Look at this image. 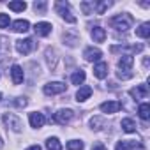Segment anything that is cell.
<instances>
[{
    "instance_id": "obj_1",
    "label": "cell",
    "mask_w": 150,
    "mask_h": 150,
    "mask_svg": "<svg viewBox=\"0 0 150 150\" xmlns=\"http://www.w3.org/2000/svg\"><path fill=\"white\" fill-rule=\"evenodd\" d=\"M132 65H134V58L131 55H122V58L118 60V71H117V76L120 80H129L132 78Z\"/></svg>"
},
{
    "instance_id": "obj_2",
    "label": "cell",
    "mask_w": 150,
    "mask_h": 150,
    "mask_svg": "<svg viewBox=\"0 0 150 150\" xmlns=\"http://www.w3.org/2000/svg\"><path fill=\"white\" fill-rule=\"evenodd\" d=\"M132 23H134V20H132V16L127 14V13L117 14V16H113V18L110 20V25H111L115 30H118V32H127L129 28H132Z\"/></svg>"
},
{
    "instance_id": "obj_3",
    "label": "cell",
    "mask_w": 150,
    "mask_h": 150,
    "mask_svg": "<svg viewBox=\"0 0 150 150\" xmlns=\"http://www.w3.org/2000/svg\"><path fill=\"white\" fill-rule=\"evenodd\" d=\"M4 124L7 129H11L13 132H21L23 131V122L18 115L14 113H4Z\"/></svg>"
},
{
    "instance_id": "obj_4",
    "label": "cell",
    "mask_w": 150,
    "mask_h": 150,
    "mask_svg": "<svg viewBox=\"0 0 150 150\" xmlns=\"http://www.w3.org/2000/svg\"><path fill=\"white\" fill-rule=\"evenodd\" d=\"M55 9H57V14H58L64 21H67V23H76V16L71 13L69 4H65V2H57V4H55Z\"/></svg>"
},
{
    "instance_id": "obj_5",
    "label": "cell",
    "mask_w": 150,
    "mask_h": 150,
    "mask_svg": "<svg viewBox=\"0 0 150 150\" xmlns=\"http://www.w3.org/2000/svg\"><path fill=\"white\" fill-rule=\"evenodd\" d=\"M65 90H67V85L62 83V81H50V83H46L44 88H42V92H44L46 96H58V94H62V92H65Z\"/></svg>"
},
{
    "instance_id": "obj_6",
    "label": "cell",
    "mask_w": 150,
    "mask_h": 150,
    "mask_svg": "<svg viewBox=\"0 0 150 150\" xmlns=\"http://www.w3.org/2000/svg\"><path fill=\"white\" fill-rule=\"evenodd\" d=\"M34 48H35V42H34V39H30V37L16 41V51H18L20 55H28V53L34 51Z\"/></svg>"
},
{
    "instance_id": "obj_7",
    "label": "cell",
    "mask_w": 150,
    "mask_h": 150,
    "mask_svg": "<svg viewBox=\"0 0 150 150\" xmlns=\"http://www.w3.org/2000/svg\"><path fill=\"white\" fill-rule=\"evenodd\" d=\"M72 117H74L72 110H69V108H62V110H58V111L55 113V122L60 124V125H65V124H69V122L72 120Z\"/></svg>"
},
{
    "instance_id": "obj_8",
    "label": "cell",
    "mask_w": 150,
    "mask_h": 150,
    "mask_svg": "<svg viewBox=\"0 0 150 150\" xmlns=\"http://www.w3.org/2000/svg\"><path fill=\"white\" fill-rule=\"evenodd\" d=\"M9 37L0 35V62H6L7 57H11V44Z\"/></svg>"
},
{
    "instance_id": "obj_9",
    "label": "cell",
    "mask_w": 150,
    "mask_h": 150,
    "mask_svg": "<svg viewBox=\"0 0 150 150\" xmlns=\"http://www.w3.org/2000/svg\"><path fill=\"white\" fill-rule=\"evenodd\" d=\"M99 108H101L103 113H106V115H113V113H118V111H120L122 104H120L118 101H106V103H103Z\"/></svg>"
},
{
    "instance_id": "obj_10",
    "label": "cell",
    "mask_w": 150,
    "mask_h": 150,
    "mask_svg": "<svg viewBox=\"0 0 150 150\" xmlns=\"http://www.w3.org/2000/svg\"><path fill=\"white\" fill-rule=\"evenodd\" d=\"M28 122H30V125H32L34 129H41V127L46 124V117H44V113L34 111V113L28 115Z\"/></svg>"
},
{
    "instance_id": "obj_11",
    "label": "cell",
    "mask_w": 150,
    "mask_h": 150,
    "mask_svg": "<svg viewBox=\"0 0 150 150\" xmlns=\"http://www.w3.org/2000/svg\"><path fill=\"white\" fill-rule=\"evenodd\" d=\"M51 30H53V27H51V23H48V21H39V23L34 25V32H35L39 37H46V35H50Z\"/></svg>"
},
{
    "instance_id": "obj_12",
    "label": "cell",
    "mask_w": 150,
    "mask_h": 150,
    "mask_svg": "<svg viewBox=\"0 0 150 150\" xmlns=\"http://www.w3.org/2000/svg\"><path fill=\"white\" fill-rule=\"evenodd\" d=\"M83 57H85V60H87V62H99V60H101V57H103V51H101L99 48L90 46V48H87V50L83 51Z\"/></svg>"
},
{
    "instance_id": "obj_13",
    "label": "cell",
    "mask_w": 150,
    "mask_h": 150,
    "mask_svg": "<svg viewBox=\"0 0 150 150\" xmlns=\"http://www.w3.org/2000/svg\"><path fill=\"white\" fill-rule=\"evenodd\" d=\"M11 80H13V83L14 85H20V83H23V80H25V72H23V69L18 65V64H14L13 67H11Z\"/></svg>"
},
{
    "instance_id": "obj_14",
    "label": "cell",
    "mask_w": 150,
    "mask_h": 150,
    "mask_svg": "<svg viewBox=\"0 0 150 150\" xmlns=\"http://www.w3.org/2000/svg\"><path fill=\"white\" fill-rule=\"evenodd\" d=\"M131 97L132 99H146L148 97V87L145 85V83H141V85H136L134 88H131Z\"/></svg>"
},
{
    "instance_id": "obj_15",
    "label": "cell",
    "mask_w": 150,
    "mask_h": 150,
    "mask_svg": "<svg viewBox=\"0 0 150 150\" xmlns=\"http://www.w3.org/2000/svg\"><path fill=\"white\" fill-rule=\"evenodd\" d=\"M94 76L97 80H104L108 76V64L106 62H97L94 65Z\"/></svg>"
},
{
    "instance_id": "obj_16",
    "label": "cell",
    "mask_w": 150,
    "mask_h": 150,
    "mask_svg": "<svg viewBox=\"0 0 150 150\" xmlns=\"http://www.w3.org/2000/svg\"><path fill=\"white\" fill-rule=\"evenodd\" d=\"M11 28H13L14 32H18V34H25V32L30 30V23H28L27 20H16V21L11 23Z\"/></svg>"
},
{
    "instance_id": "obj_17",
    "label": "cell",
    "mask_w": 150,
    "mask_h": 150,
    "mask_svg": "<svg viewBox=\"0 0 150 150\" xmlns=\"http://www.w3.org/2000/svg\"><path fill=\"white\" fill-rule=\"evenodd\" d=\"M143 148V143H136V141H129V139H124V141H118L115 150H132V148Z\"/></svg>"
},
{
    "instance_id": "obj_18",
    "label": "cell",
    "mask_w": 150,
    "mask_h": 150,
    "mask_svg": "<svg viewBox=\"0 0 150 150\" xmlns=\"http://www.w3.org/2000/svg\"><path fill=\"white\" fill-rule=\"evenodd\" d=\"M90 35H92L94 42H104L106 41V30L103 27H94L92 32H90Z\"/></svg>"
},
{
    "instance_id": "obj_19",
    "label": "cell",
    "mask_w": 150,
    "mask_h": 150,
    "mask_svg": "<svg viewBox=\"0 0 150 150\" xmlns=\"http://www.w3.org/2000/svg\"><path fill=\"white\" fill-rule=\"evenodd\" d=\"M90 96H92V88H90L88 85H83V87H80L78 92H76V101H78V103H83V101H87Z\"/></svg>"
},
{
    "instance_id": "obj_20",
    "label": "cell",
    "mask_w": 150,
    "mask_h": 150,
    "mask_svg": "<svg viewBox=\"0 0 150 150\" xmlns=\"http://www.w3.org/2000/svg\"><path fill=\"white\" fill-rule=\"evenodd\" d=\"M120 127H122V131L124 132H136V122L132 120V118H122V122H120Z\"/></svg>"
},
{
    "instance_id": "obj_21",
    "label": "cell",
    "mask_w": 150,
    "mask_h": 150,
    "mask_svg": "<svg viewBox=\"0 0 150 150\" xmlns=\"http://www.w3.org/2000/svg\"><path fill=\"white\" fill-rule=\"evenodd\" d=\"M85 78H87L85 71L78 69V71H74V72H72V76H71V81H72V85H81V83L85 81Z\"/></svg>"
},
{
    "instance_id": "obj_22",
    "label": "cell",
    "mask_w": 150,
    "mask_h": 150,
    "mask_svg": "<svg viewBox=\"0 0 150 150\" xmlns=\"http://www.w3.org/2000/svg\"><path fill=\"white\" fill-rule=\"evenodd\" d=\"M9 9L14 11V13H23L27 9V4L23 0H13V2H9Z\"/></svg>"
},
{
    "instance_id": "obj_23",
    "label": "cell",
    "mask_w": 150,
    "mask_h": 150,
    "mask_svg": "<svg viewBox=\"0 0 150 150\" xmlns=\"http://www.w3.org/2000/svg\"><path fill=\"white\" fill-rule=\"evenodd\" d=\"M136 35L141 37V39H146L150 35V23H141L138 28H136Z\"/></svg>"
},
{
    "instance_id": "obj_24",
    "label": "cell",
    "mask_w": 150,
    "mask_h": 150,
    "mask_svg": "<svg viewBox=\"0 0 150 150\" xmlns=\"http://www.w3.org/2000/svg\"><path fill=\"white\" fill-rule=\"evenodd\" d=\"M138 115H139L141 120H148V118H150V104H148V103L139 104V108H138Z\"/></svg>"
},
{
    "instance_id": "obj_25",
    "label": "cell",
    "mask_w": 150,
    "mask_h": 150,
    "mask_svg": "<svg viewBox=\"0 0 150 150\" xmlns=\"http://www.w3.org/2000/svg\"><path fill=\"white\" fill-rule=\"evenodd\" d=\"M113 6V2H110V0H103V2H96V13L97 14H104L110 7Z\"/></svg>"
},
{
    "instance_id": "obj_26",
    "label": "cell",
    "mask_w": 150,
    "mask_h": 150,
    "mask_svg": "<svg viewBox=\"0 0 150 150\" xmlns=\"http://www.w3.org/2000/svg\"><path fill=\"white\" fill-rule=\"evenodd\" d=\"M46 148L48 150H62V143L58 141V138H48L46 139Z\"/></svg>"
},
{
    "instance_id": "obj_27",
    "label": "cell",
    "mask_w": 150,
    "mask_h": 150,
    "mask_svg": "<svg viewBox=\"0 0 150 150\" xmlns=\"http://www.w3.org/2000/svg\"><path fill=\"white\" fill-rule=\"evenodd\" d=\"M83 146H85V143H83L81 139H71V141H67V145H65L67 150H83Z\"/></svg>"
},
{
    "instance_id": "obj_28",
    "label": "cell",
    "mask_w": 150,
    "mask_h": 150,
    "mask_svg": "<svg viewBox=\"0 0 150 150\" xmlns=\"http://www.w3.org/2000/svg\"><path fill=\"white\" fill-rule=\"evenodd\" d=\"M80 9L83 11V14H92L96 11V2H94V0H90V2H81Z\"/></svg>"
},
{
    "instance_id": "obj_29",
    "label": "cell",
    "mask_w": 150,
    "mask_h": 150,
    "mask_svg": "<svg viewBox=\"0 0 150 150\" xmlns=\"http://www.w3.org/2000/svg\"><path fill=\"white\" fill-rule=\"evenodd\" d=\"M103 125H104V120H103L101 117H94V118L90 120V129H92V131H101Z\"/></svg>"
},
{
    "instance_id": "obj_30",
    "label": "cell",
    "mask_w": 150,
    "mask_h": 150,
    "mask_svg": "<svg viewBox=\"0 0 150 150\" xmlns=\"http://www.w3.org/2000/svg\"><path fill=\"white\" fill-rule=\"evenodd\" d=\"M64 41H65L69 46H76L78 37H76V35H71V34H64Z\"/></svg>"
},
{
    "instance_id": "obj_31",
    "label": "cell",
    "mask_w": 150,
    "mask_h": 150,
    "mask_svg": "<svg viewBox=\"0 0 150 150\" xmlns=\"http://www.w3.org/2000/svg\"><path fill=\"white\" fill-rule=\"evenodd\" d=\"M9 23H11L9 14H0V28H7Z\"/></svg>"
},
{
    "instance_id": "obj_32",
    "label": "cell",
    "mask_w": 150,
    "mask_h": 150,
    "mask_svg": "<svg viewBox=\"0 0 150 150\" xmlns=\"http://www.w3.org/2000/svg\"><path fill=\"white\" fill-rule=\"evenodd\" d=\"M34 9L37 13H44L46 11V2H34Z\"/></svg>"
},
{
    "instance_id": "obj_33",
    "label": "cell",
    "mask_w": 150,
    "mask_h": 150,
    "mask_svg": "<svg viewBox=\"0 0 150 150\" xmlns=\"http://www.w3.org/2000/svg\"><path fill=\"white\" fill-rule=\"evenodd\" d=\"M14 104H16L18 108H25V106L28 104V101H27V97H16V101H14Z\"/></svg>"
},
{
    "instance_id": "obj_34",
    "label": "cell",
    "mask_w": 150,
    "mask_h": 150,
    "mask_svg": "<svg viewBox=\"0 0 150 150\" xmlns=\"http://www.w3.org/2000/svg\"><path fill=\"white\" fill-rule=\"evenodd\" d=\"M92 150H108V148H106L103 143H99V141H97V143H94V145H92Z\"/></svg>"
},
{
    "instance_id": "obj_35",
    "label": "cell",
    "mask_w": 150,
    "mask_h": 150,
    "mask_svg": "<svg viewBox=\"0 0 150 150\" xmlns=\"http://www.w3.org/2000/svg\"><path fill=\"white\" fill-rule=\"evenodd\" d=\"M27 150H41V146H39V145H32V146H28Z\"/></svg>"
},
{
    "instance_id": "obj_36",
    "label": "cell",
    "mask_w": 150,
    "mask_h": 150,
    "mask_svg": "<svg viewBox=\"0 0 150 150\" xmlns=\"http://www.w3.org/2000/svg\"><path fill=\"white\" fill-rule=\"evenodd\" d=\"M4 146V141H2V136H0V148H2Z\"/></svg>"
},
{
    "instance_id": "obj_37",
    "label": "cell",
    "mask_w": 150,
    "mask_h": 150,
    "mask_svg": "<svg viewBox=\"0 0 150 150\" xmlns=\"http://www.w3.org/2000/svg\"><path fill=\"white\" fill-rule=\"evenodd\" d=\"M0 101H2V94H0Z\"/></svg>"
}]
</instances>
